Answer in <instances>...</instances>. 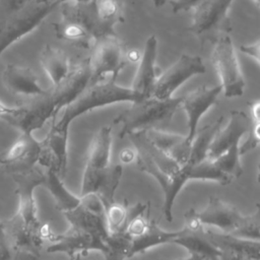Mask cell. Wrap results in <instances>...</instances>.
<instances>
[{
	"label": "cell",
	"instance_id": "obj_1",
	"mask_svg": "<svg viewBox=\"0 0 260 260\" xmlns=\"http://www.w3.org/2000/svg\"><path fill=\"white\" fill-rule=\"evenodd\" d=\"M144 99L132 87H125L111 77L90 83L73 102L65 107L63 115L42 140L39 164L64 178L67 171L68 127L71 122L94 109L121 102L135 103Z\"/></svg>",
	"mask_w": 260,
	"mask_h": 260
},
{
	"label": "cell",
	"instance_id": "obj_2",
	"mask_svg": "<svg viewBox=\"0 0 260 260\" xmlns=\"http://www.w3.org/2000/svg\"><path fill=\"white\" fill-rule=\"evenodd\" d=\"M63 214L69 228L62 234L54 235L47 247L48 253H64L76 258L98 251L108 257L110 233L105 207L96 196H81V201Z\"/></svg>",
	"mask_w": 260,
	"mask_h": 260
},
{
	"label": "cell",
	"instance_id": "obj_3",
	"mask_svg": "<svg viewBox=\"0 0 260 260\" xmlns=\"http://www.w3.org/2000/svg\"><path fill=\"white\" fill-rule=\"evenodd\" d=\"M91 82L87 59L74 65L68 77L58 85H52L43 94L31 98L22 106L12 107L0 119L20 132L32 133L54 118L63 108L73 102Z\"/></svg>",
	"mask_w": 260,
	"mask_h": 260
},
{
	"label": "cell",
	"instance_id": "obj_4",
	"mask_svg": "<svg viewBox=\"0 0 260 260\" xmlns=\"http://www.w3.org/2000/svg\"><path fill=\"white\" fill-rule=\"evenodd\" d=\"M16 184L18 207L10 218L2 220L12 251L25 252L38 257L45 243L41 236L38 208L35 200V189L44 184V171L36 168L21 173L11 174Z\"/></svg>",
	"mask_w": 260,
	"mask_h": 260
},
{
	"label": "cell",
	"instance_id": "obj_5",
	"mask_svg": "<svg viewBox=\"0 0 260 260\" xmlns=\"http://www.w3.org/2000/svg\"><path fill=\"white\" fill-rule=\"evenodd\" d=\"M112 127L104 126L92 137L82 174L80 196L94 195L105 209L115 202L123 168L111 162Z\"/></svg>",
	"mask_w": 260,
	"mask_h": 260
},
{
	"label": "cell",
	"instance_id": "obj_6",
	"mask_svg": "<svg viewBox=\"0 0 260 260\" xmlns=\"http://www.w3.org/2000/svg\"><path fill=\"white\" fill-rule=\"evenodd\" d=\"M182 100L183 96L165 100L148 96L131 103L128 109L114 119V124H121L119 138L123 139L133 132L170 122L181 108Z\"/></svg>",
	"mask_w": 260,
	"mask_h": 260
},
{
	"label": "cell",
	"instance_id": "obj_7",
	"mask_svg": "<svg viewBox=\"0 0 260 260\" xmlns=\"http://www.w3.org/2000/svg\"><path fill=\"white\" fill-rule=\"evenodd\" d=\"M64 0H31L0 20V56L15 42L35 30Z\"/></svg>",
	"mask_w": 260,
	"mask_h": 260
},
{
	"label": "cell",
	"instance_id": "obj_8",
	"mask_svg": "<svg viewBox=\"0 0 260 260\" xmlns=\"http://www.w3.org/2000/svg\"><path fill=\"white\" fill-rule=\"evenodd\" d=\"M90 50V55L87 58L91 72L90 83L103 80L107 76L117 80L127 63L124 46L117 35L98 38Z\"/></svg>",
	"mask_w": 260,
	"mask_h": 260
},
{
	"label": "cell",
	"instance_id": "obj_9",
	"mask_svg": "<svg viewBox=\"0 0 260 260\" xmlns=\"http://www.w3.org/2000/svg\"><path fill=\"white\" fill-rule=\"evenodd\" d=\"M211 61L219 76L223 95L229 99L242 96L245 92L246 82L230 36L223 35L215 42Z\"/></svg>",
	"mask_w": 260,
	"mask_h": 260
},
{
	"label": "cell",
	"instance_id": "obj_10",
	"mask_svg": "<svg viewBox=\"0 0 260 260\" xmlns=\"http://www.w3.org/2000/svg\"><path fill=\"white\" fill-rule=\"evenodd\" d=\"M205 72V65L199 56L182 54L173 65L158 75L151 96L160 100L172 98L188 79Z\"/></svg>",
	"mask_w": 260,
	"mask_h": 260
},
{
	"label": "cell",
	"instance_id": "obj_11",
	"mask_svg": "<svg viewBox=\"0 0 260 260\" xmlns=\"http://www.w3.org/2000/svg\"><path fill=\"white\" fill-rule=\"evenodd\" d=\"M41 152L42 141L32 133L20 132L14 143L0 153V165L11 174L30 171L39 164Z\"/></svg>",
	"mask_w": 260,
	"mask_h": 260
},
{
	"label": "cell",
	"instance_id": "obj_12",
	"mask_svg": "<svg viewBox=\"0 0 260 260\" xmlns=\"http://www.w3.org/2000/svg\"><path fill=\"white\" fill-rule=\"evenodd\" d=\"M222 91L221 85L199 86L186 95H183L181 108L187 116L188 132L187 141L192 144L198 130V123L203 115L217 103L218 95Z\"/></svg>",
	"mask_w": 260,
	"mask_h": 260
},
{
	"label": "cell",
	"instance_id": "obj_13",
	"mask_svg": "<svg viewBox=\"0 0 260 260\" xmlns=\"http://www.w3.org/2000/svg\"><path fill=\"white\" fill-rule=\"evenodd\" d=\"M156 54L157 39L155 36H150L145 42L143 53L131 85L132 89L143 98L151 96L155 81L159 75L155 65Z\"/></svg>",
	"mask_w": 260,
	"mask_h": 260
},
{
	"label": "cell",
	"instance_id": "obj_14",
	"mask_svg": "<svg viewBox=\"0 0 260 260\" xmlns=\"http://www.w3.org/2000/svg\"><path fill=\"white\" fill-rule=\"evenodd\" d=\"M252 122L242 111H232L225 127L215 134L208 151V158H215L230 147L240 144L242 137L248 133Z\"/></svg>",
	"mask_w": 260,
	"mask_h": 260
},
{
	"label": "cell",
	"instance_id": "obj_15",
	"mask_svg": "<svg viewBox=\"0 0 260 260\" xmlns=\"http://www.w3.org/2000/svg\"><path fill=\"white\" fill-rule=\"evenodd\" d=\"M197 216L202 225L214 226L226 234H232L243 217L235 206L217 197H209L206 207L197 212Z\"/></svg>",
	"mask_w": 260,
	"mask_h": 260
},
{
	"label": "cell",
	"instance_id": "obj_16",
	"mask_svg": "<svg viewBox=\"0 0 260 260\" xmlns=\"http://www.w3.org/2000/svg\"><path fill=\"white\" fill-rule=\"evenodd\" d=\"M2 83L9 92L17 95L34 98L47 90L41 86L39 76L30 67L17 64H9L3 69Z\"/></svg>",
	"mask_w": 260,
	"mask_h": 260
},
{
	"label": "cell",
	"instance_id": "obj_17",
	"mask_svg": "<svg viewBox=\"0 0 260 260\" xmlns=\"http://www.w3.org/2000/svg\"><path fill=\"white\" fill-rule=\"evenodd\" d=\"M202 233L221 250L223 258L260 259V241L240 238L222 232L202 231Z\"/></svg>",
	"mask_w": 260,
	"mask_h": 260
},
{
	"label": "cell",
	"instance_id": "obj_18",
	"mask_svg": "<svg viewBox=\"0 0 260 260\" xmlns=\"http://www.w3.org/2000/svg\"><path fill=\"white\" fill-rule=\"evenodd\" d=\"M185 229L174 232L165 231L157 225L154 220H150L149 224L145 229V231L135 238L128 239L123 233L124 245H125V258L133 257L137 254L144 253L147 250L164 245V244H172L173 241L180 236Z\"/></svg>",
	"mask_w": 260,
	"mask_h": 260
},
{
	"label": "cell",
	"instance_id": "obj_19",
	"mask_svg": "<svg viewBox=\"0 0 260 260\" xmlns=\"http://www.w3.org/2000/svg\"><path fill=\"white\" fill-rule=\"evenodd\" d=\"M141 131L154 146L172 157L180 166H184L189 161L192 144L187 141L186 135L166 132L155 127Z\"/></svg>",
	"mask_w": 260,
	"mask_h": 260
},
{
	"label": "cell",
	"instance_id": "obj_20",
	"mask_svg": "<svg viewBox=\"0 0 260 260\" xmlns=\"http://www.w3.org/2000/svg\"><path fill=\"white\" fill-rule=\"evenodd\" d=\"M236 0H204L193 10L189 30L195 35L205 34L216 27L228 15Z\"/></svg>",
	"mask_w": 260,
	"mask_h": 260
},
{
	"label": "cell",
	"instance_id": "obj_21",
	"mask_svg": "<svg viewBox=\"0 0 260 260\" xmlns=\"http://www.w3.org/2000/svg\"><path fill=\"white\" fill-rule=\"evenodd\" d=\"M184 229L185 231L172 244L184 248L188 253V259H223L221 250L203 233L201 236Z\"/></svg>",
	"mask_w": 260,
	"mask_h": 260
},
{
	"label": "cell",
	"instance_id": "obj_22",
	"mask_svg": "<svg viewBox=\"0 0 260 260\" xmlns=\"http://www.w3.org/2000/svg\"><path fill=\"white\" fill-rule=\"evenodd\" d=\"M40 61L52 85H58L64 81L72 70L68 56L63 51L49 45L43 49Z\"/></svg>",
	"mask_w": 260,
	"mask_h": 260
},
{
	"label": "cell",
	"instance_id": "obj_23",
	"mask_svg": "<svg viewBox=\"0 0 260 260\" xmlns=\"http://www.w3.org/2000/svg\"><path fill=\"white\" fill-rule=\"evenodd\" d=\"M44 184L55 200L56 208L62 213L75 207L80 201L81 196H76L71 193L63 184L62 177L51 169L44 168Z\"/></svg>",
	"mask_w": 260,
	"mask_h": 260
},
{
	"label": "cell",
	"instance_id": "obj_24",
	"mask_svg": "<svg viewBox=\"0 0 260 260\" xmlns=\"http://www.w3.org/2000/svg\"><path fill=\"white\" fill-rule=\"evenodd\" d=\"M223 122V117H219L216 121L211 124H208L197 130L195 138L192 142L191 154L188 164H197L205 158H208V151L211 145V142L217 133V131L221 128Z\"/></svg>",
	"mask_w": 260,
	"mask_h": 260
},
{
	"label": "cell",
	"instance_id": "obj_25",
	"mask_svg": "<svg viewBox=\"0 0 260 260\" xmlns=\"http://www.w3.org/2000/svg\"><path fill=\"white\" fill-rule=\"evenodd\" d=\"M190 180L212 181L220 185H229L234 180L226 174H224L210 158H205L197 164H188Z\"/></svg>",
	"mask_w": 260,
	"mask_h": 260
},
{
	"label": "cell",
	"instance_id": "obj_26",
	"mask_svg": "<svg viewBox=\"0 0 260 260\" xmlns=\"http://www.w3.org/2000/svg\"><path fill=\"white\" fill-rule=\"evenodd\" d=\"M94 9L102 25L109 34H116L114 26L123 21L121 0H94Z\"/></svg>",
	"mask_w": 260,
	"mask_h": 260
},
{
	"label": "cell",
	"instance_id": "obj_27",
	"mask_svg": "<svg viewBox=\"0 0 260 260\" xmlns=\"http://www.w3.org/2000/svg\"><path fill=\"white\" fill-rule=\"evenodd\" d=\"M212 160L224 174H226L233 179L241 177L244 172L241 162L240 144L233 145L232 147H230L228 150H225Z\"/></svg>",
	"mask_w": 260,
	"mask_h": 260
},
{
	"label": "cell",
	"instance_id": "obj_28",
	"mask_svg": "<svg viewBox=\"0 0 260 260\" xmlns=\"http://www.w3.org/2000/svg\"><path fill=\"white\" fill-rule=\"evenodd\" d=\"M107 226L110 234L123 233L130 216V205L113 202L105 209Z\"/></svg>",
	"mask_w": 260,
	"mask_h": 260
},
{
	"label": "cell",
	"instance_id": "obj_29",
	"mask_svg": "<svg viewBox=\"0 0 260 260\" xmlns=\"http://www.w3.org/2000/svg\"><path fill=\"white\" fill-rule=\"evenodd\" d=\"M232 235L260 241V203L256 204L255 211L250 214L242 217L238 228L232 233Z\"/></svg>",
	"mask_w": 260,
	"mask_h": 260
},
{
	"label": "cell",
	"instance_id": "obj_30",
	"mask_svg": "<svg viewBox=\"0 0 260 260\" xmlns=\"http://www.w3.org/2000/svg\"><path fill=\"white\" fill-rule=\"evenodd\" d=\"M260 145V122H252L246 140L240 144L241 155L255 149Z\"/></svg>",
	"mask_w": 260,
	"mask_h": 260
},
{
	"label": "cell",
	"instance_id": "obj_31",
	"mask_svg": "<svg viewBox=\"0 0 260 260\" xmlns=\"http://www.w3.org/2000/svg\"><path fill=\"white\" fill-rule=\"evenodd\" d=\"M31 0H0V20L23 8Z\"/></svg>",
	"mask_w": 260,
	"mask_h": 260
},
{
	"label": "cell",
	"instance_id": "obj_32",
	"mask_svg": "<svg viewBox=\"0 0 260 260\" xmlns=\"http://www.w3.org/2000/svg\"><path fill=\"white\" fill-rule=\"evenodd\" d=\"M174 13L182 11H190L197 8L204 0H167Z\"/></svg>",
	"mask_w": 260,
	"mask_h": 260
},
{
	"label": "cell",
	"instance_id": "obj_33",
	"mask_svg": "<svg viewBox=\"0 0 260 260\" xmlns=\"http://www.w3.org/2000/svg\"><path fill=\"white\" fill-rule=\"evenodd\" d=\"M184 218H185L184 228H186L189 232L197 233L198 231H202L203 225L201 224V222L197 216V211L195 209L192 208V209L187 210L184 214Z\"/></svg>",
	"mask_w": 260,
	"mask_h": 260
},
{
	"label": "cell",
	"instance_id": "obj_34",
	"mask_svg": "<svg viewBox=\"0 0 260 260\" xmlns=\"http://www.w3.org/2000/svg\"><path fill=\"white\" fill-rule=\"evenodd\" d=\"M12 250L6 236L4 225L0 219V259H9L12 257Z\"/></svg>",
	"mask_w": 260,
	"mask_h": 260
},
{
	"label": "cell",
	"instance_id": "obj_35",
	"mask_svg": "<svg viewBox=\"0 0 260 260\" xmlns=\"http://www.w3.org/2000/svg\"><path fill=\"white\" fill-rule=\"evenodd\" d=\"M240 51L249 57L253 58L260 64V40L249 45H242Z\"/></svg>",
	"mask_w": 260,
	"mask_h": 260
},
{
	"label": "cell",
	"instance_id": "obj_36",
	"mask_svg": "<svg viewBox=\"0 0 260 260\" xmlns=\"http://www.w3.org/2000/svg\"><path fill=\"white\" fill-rule=\"evenodd\" d=\"M250 107L252 122H260V100H257L254 103H252Z\"/></svg>",
	"mask_w": 260,
	"mask_h": 260
},
{
	"label": "cell",
	"instance_id": "obj_37",
	"mask_svg": "<svg viewBox=\"0 0 260 260\" xmlns=\"http://www.w3.org/2000/svg\"><path fill=\"white\" fill-rule=\"evenodd\" d=\"M65 2L66 1H73V2H75V3H77V4H88V3H91V2H93L94 0H64Z\"/></svg>",
	"mask_w": 260,
	"mask_h": 260
},
{
	"label": "cell",
	"instance_id": "obj_38",
	"mask_svg": "<svg viewBox=\"0 0 260 260\" xmlns=\"http://www.w3.org/2000/svg\"><path fill=\"white\" fill-rule=\"evenodd\" d=\"M253 1H254V3L260 8V0H253Z\"/></svg>",
	"mask_w": 260,
	"mask_h": 260
},
{
	"label": "cell",
	"instance_id": "obj_39",
	"mask_svg": "<svg viewBox=\"0 0 260 260\" xmlns=\"http://www.w3.org/2000/svg\"><path fill=\"white\" fill-rule=\"evenodd\" d=\"M258 182H260V172H259V174H258Z\"/></svg>",
	"mask_w": 260,
	"mask_h": 260
},
{
	"label": "cell",
	"instance_id": "obj_40",
	"mask_svg": "<svg viewBox=\"0 0 260 260\" xmlns=\"http://www.w3.org/2000/svg\"><path fill=\"white\" fill-rule=\"evenodd\" d=\"M258 169H259V172H260V160H259V167H258Z\"/></svg>",
	"mask_w": 260,
	"mask_h": 260
}]
</instances>
